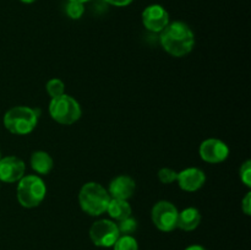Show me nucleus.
<instances>
[{
    "label": "nucleus",
    "instance_id": "obj_27",
    "mask_svg": "<svg viewBox=\"0 0 251 250\" xmlns=\"http://www.w3.org/2000/svg\"><path fill=\"white\" fill-rule=\"evenodd\" d=\"M0 158H1V154H0Z\"/></svg>",
    "mask_w": 251,
    "mask_h": 250
},
{
    "label": "nucleus",
    "instance_id": "obj_4",
    "mask_svg": "<svg viewBox=\"0 0 251 250\" xmlns=\"http://www.w3.org/2000/svg\"><path fill=\"white\" fill-rule=\"evenodd\" d=\"M16 196L22 207H37L47 195V186L43 179L36 174L24 175L17 181Z\"/></svg>",
    "mask_w": 251,
    "mask_h": 250
},
{
    "label": "nucleus",
    "instance_id": "obj_22",
    "mask_svg": "<svg viewBox=\"0 0 251 250\" xmlns=\"http://www.w3.org/2000/svg\"><path fill=\"white\" fill-rule=\"evenodd\" d=\"M242 210L243 212L247 216L251 215V193H247V195L244 196L242 201Z\"/></svg>",
    "mask_w": 251,
    "mask_h": 250
},
{
    "label": "nucleus",
    "instance_id": "obj_18",
    "mask_svg": "<svg viewBox=\"0 0 251 250\" xmlns=\"http://www.w3.org/2000/svg\"><path fill=\"white\" fill-rule=\"evenodd\" d=\"M118 228H119L120 235H131L132 233L136 232L137 221L130 216V217L120 221V222L118 223Z\"/></svg>",
    "mask_w": 251,
    "mask_h": 250
},
{
    "label": "nucleus",
    "instance_id": "obj_15",
    "mask_svg": "<svg viewBox=\"0 0 251 250\" xmlns=\"http://www.w3.org/2000/svg\"><path fill=\"white\" fill-rule=\"evenodd\" d=\"M105 212H108V215H109V217L112 218V220L120 222V221L130 217V216H131L132 210H131V205L127 202V200L110 199Z\"/></svg>",
    "mask_w": 251,
    "mask_h": 250
},
{
    "label": "nucleus",
    "instance_id": "obj_13",
    "mask_svg": "<svg viewBox=\"0 0 251 250\" xmlns=\"http://www.w3.org/2000/svg\"><path fill=\"white\" fill-rule=\"evenodd\" d=\"M201 223V213L195 207H186L178 215V223L176 227L185 232H191L196 229Z\"/></svg>",
    "mask_w": 251,
    "mask_h": 250
},
{
    "label": "nucleus",
    "instance_id": "obj_19",
    "mask_svg": "<svg viewBox=\"0 0 251 250\" xmlns=\"http://www.w3.org/2000/svg\"><path fill=\"white\" fill-rule=\"evenodd\" d=\"M85 12V6L81 2L76 1H69L66 5V14L70 19L73 20H78Z\"/></svg>",
    "mask_w": 251,
    "mask_h": 250
},
{
    "label": "nucleus",
    "instance_id": "obj_16",
    "mask_svg": "<svg viewBox=\"0 0 251 250\" xmlns=\"http://www.w3.org/2000/svg\"><path fill=\"white\" fill-rule=\"evenodd\" d=\"M114 250H139L137 240L132 235H120L113 245Z\"/></svg>",
    "mask_w": 251,
    "mask_h": 250
},
{
    "label": "nucleus",
    "instance_id": "obj_20",
    "mask_svg": "<svg viewBox=\"0 0 251 250\" xmlns=\"http://www.w3.org/2000/svg\"><path fill=\"white\" fill-rule=\"evenodd\" d=\"M178 178V173L171 168H162L158 172V179L161 183L163 184H172L176 181Z\"/></svg>",
    "mask_w": 251,
    "mask_h": 250
},
{
    "label": "nucleus",
    "instance_id": "obj_21",
    "mask_svg": "<svg viewBox=\"0 0 251 250\" xmlns=\"http://www.w3.org/2000/svg\"><path fill=\"white\" fill-rule=\"evenodd\" d=\"M239 173H240V179H242L243 184H245L248 188H250L251 186V161L250 159H248V161H245L244 163L242 164Z\"/></svg>",
    "mask_w": 251,
    "mask_h": 250
},
{
    "label": "nucleus",
    "instance_id": "obj_12",
    "mask_svg": "<svg viewBox=\"0 0 251 250\" xmlns=\"http://www.w3.org/2000/svg\"><path fill=\"white\" fill-rule=\"evenodd\" d=\"M136 183L129 175H119L113 179L108 188V194L112 199L129 200L135 193Z\"/></svg>",
    "mask_w": 251,
    "mask_h": 250
},
{
    "label": "nucleus",
    "instance_id": "obj_3",
    "mask_svg": "<svg viewBox=\"0 0 251 250\" xmlns=\"http://www.w3.org/2000/svg\"><path fill=\"white\" fill-rule=\"evenodd\" d=\"M38 124V113L26 105H17L4 115V126L14 135H28Z\"/></svg>",
    "mask_w": 251,
    "mask_h": 250
},
{
    "label": "nucleus",
    "instance_id": "obj_9",
    "mask_svg": "<svg viewBox=\"0 0 251 250\" xmlns=\"http://www.w3.org/2000/svg\"><path fill=\"white\" fill-rule=\"evenodd\" d=\"M142 24L149 31L161 33L168 26L169 15L161 5H150L142 12Z\"/></svg>",
    "mask_w": 251,
    "mask_h": 250
},
{
    "label": "nucleus",
    "instance_id": "obj_14",
    "mask_svg": "<svg viewBox=\"0 0 251 250\" xmlns=\"http://www.w3.org/2000/svg\"><path fill=\"white\" fill-rule=\"evenodd\" d=\"M31 167L37 174L47 175L54 167V161L50 154L46 151H36L31 156Z\"/></svg>",
    "mask_w": 251,
    "mask_h": 250
},
{
    "label": "nucleus",
    "instance_id": "obj_24",
    "mask_svg": "<svg viewBox=\"0 0 251 250\" xmlns=\"http://www.w3.org/2000/svg\"><path fill=\"white\" fill-rule=\"evenodd\" d=\"M185 250H207V249H206V248H203L202 245L194 244V245H189L188 248H185Z\"/></svg>",
    "mask_w": 251,
    "mask_h": 250
},
{
    "label": "nucleus",
    "instance_id": "obj_10",
    "mask_svg": "<svg viewBox=\"0 0 251 250\" xmlns=\"http://www.w3.org/2000/svg\"><path fill=\"white\" fill-rule=\"evenodd\" d=\"M26 173V164L16 156L0 158V181L16 183Z\"/></svg>",
    "mask_w": 251,
    "mask_h": 250
},
{
    "label": "nucleus",
    "instance_id": "obj_11",
    "mask_svg": "<svg viewBox=\"0 0 251 250\" xmlns=\"http://www.w3.org/2000/svg\"><path fill=\"white\" fill-rule=\"evenodd\" d=\"M176 181L181 190L193 193V191H198L199 189L202 188L206 181V175L200 168L191 167V168H186L179 172Z\"/></svg>",
    "mask_w": 251,
    "mask_h": 250
},
{
    "label": "nucleus",
    "instance_id": "obj_2",
    "mask_svg": "<svg viewBox=\"0 0 251 250\" xmlns=\"http://www.w3.org/2000/svg\"><path fill=\"white\" fill-rule=\"evenodd\" d=\"M108 190L96 181L83 184L78 193V203L81 210L90 216H100L107 211L110 201Z\"/></svg>",
    "mask_w": 251,
    "mask_h": 250
},
{
    "label": "nucleus",
    "instance_id": "obj_8",
    "mask_svg": "<svg viewBox=\"0 0 251 250\" xmlns=\"http://www.w3.org/2000/svg\"><path fill=\"white\" fill-rule=\"evenodd\" d=\"M199 154L207 163H222L229 156V147L220 139H207L201 142Z\"/></svg>",
    "mask_w": 251,
    "mask_h": 250
},
{
    "label": "nucleus",
    "instance_id": "obj_26",
    "mask_svg": "<svg viewBox=\"0 0 251 250\" xmlns=\"http://www.w3.org/2000/svg\"><path fill=\"white\" fill-rule=\"evenodd\" d=\"M22 2H25V4H32V2H34L36 0H21Z\"/></svg>",
    "mask_w": 251,
    "mask_h": 250
},
{
    "label": "nucleus",
    "instance_id": "obj_23",
    "mask_svg": "<svg viewBox=\"0 0 251 250\" xmlns=\"http://www.w3.org/2000/svg\"><path fill=\"white\" fill-rule=\"evenodd\" d=\"M104 1L108 2L109 5H113V6L124 7V6H127V5L131 4L134 0H104Z\"/></svg>",
    "mask_w": 251,
    "mask_h": 250
},
{
    "label": "nucleus",
    "instance_id": "obj_17",
    "mask_svg": "<svg viewBox=\"0 0 251 250\" xmlns=\"http://www.w3.org/2000/svg\"><path fill=\"white\" fill-rule=\"evenodd\" d=\"M46 90L50 98L59 97V96L65 93V83L60 78H51V80H49L47 82Z\"/></svg>",
    "mask_w": 251,
    "mask_h": 250
},
{
    "label": "nucleus",
    "instance_id": "obj_6",
    "mask_svg": "<svg viewBox=\"0 0 251 250\" xmlns=\"http://www.w3.org/2000/svg\"><path fill=\"white\" fill-rule=\"evenodd\" d=\"M178 208L166 200L158 201L151 211L152 222L162 232H172L176 229V223H178Z\"/></svg>",
    "mask_w": 251,
    "mask_h": 250
},
{
    "label": "nucleus",
    "instance_id": "obj_5",
    "mask_svg": "<svg viewBox=\"0 0 251 250\" xmlns=\"http://www.w3.org/2000/svg\"><path fill=\"white\" fill-rule=\"evenodd\" d=\"M49 114L51 119L61 125H71L77 122L82 114L81 105L75 98L64 95L50 98L49 103Z\"/></svg>",
    "mask_w": 251,
    "mask_h": 250
},
{
    "label": "nucleus",
    "instance_id": "obj_25",
    "mask_svg": "<svg viewBox=\"0 0 251 250\" xmlns=\"http://www.w3.org/2000/svg\"><path fill=\"white\" fill-rule=\"evenodd\" d=\"M69 1H76V2H81V4H85V2L90 1V0H69Z\"/></svg>",
    "mask_w": 251,
    "mask_h": 250
},
{
    "label": "nucleus",
    "instance_id": "obj_1",
    "mask_svg": "<svg viewBox=\"0 0 251 250\" xmlns=\"http://www.w3.org/2000/svg\"><path fill=\"white\" fill-rule=\"evenodd\" d=\"M159 42L167 53L176 58H181L188 55L194 49L195 34L184 22H169L168 26L161 32Z\"/></svg>",
    "mask_w": 251,
    "mask_h": 250
},
{
    "label": "nucleus",
    "instance_id": "obj_7",
    "mask_svg": "<svg viewBox=\"0 0 251 250\" xmlns=\"http://www.w3.org/2000/svg\"><path fill=\"white\" fill-rule=\"evenodd\" d=\"M120 237L119 228L114 221L100 220L96 221L90 229V238L96 247L110 248L114 245Z\"/></svg>",
    "mask_w": 251,
    "mask_h": 250
}]
</instances>
